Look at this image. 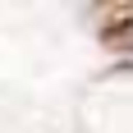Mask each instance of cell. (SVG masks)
<instances>
[]
</instances>
